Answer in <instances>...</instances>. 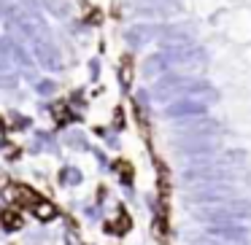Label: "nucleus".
Segmentation results:
<instances>
[{"label":"nucleus","instance_id":"obj_2","mask_svg":"<svg viewBox=\"0 0 251 245\" xmlns=\"http://www.w3.org/2000/svg\"><path fill=\"white\" fill-rule=\"evenodd\" d=\"M208 113V103L197 97H184V100H173L168 108L162 111L165 119H189V116H205Z\"/></svg>","mask_w":251,"mask_h":245},{"label":"nucleus","instance_id":"obj_5","mask_svg":"<svg viewBox=\"0 0 251 245\" xmlns=\"http://www.w3.org/2000/svg\"><path fill=\"white\" fill-rule=\"evenodd\" d=\"M35 54H38L41 65L49 67V70H60V54H57V49L49 44V41H35Z\"/></svg>","mask_w":251,"mask_h":245},{"label":"nucleus","instance_id":"obj_4","mask_svg":"<svg viewBox=\"0 0 251 245\" xmlns=\"http://www.w3.org/2000/svg\"><path fill=\"white\" fill-rule=\"evenodd\" d=\"M159 33H162V27H157V24H135V27L127 30V41H130L132 49H138V46H146Z\"/></svg>","mask_w":251,"mask_h":245},{"label":"nucleus","instance_id":"obj_11","mask_svg":"<svg viewBox=\"0 0 251 245\" xmlns=\"http://www.w3.org/2000/svg\"><path fill=\"white\" fill-rule=\"evenodd\" d=\"M89 73H92V78H98V76H100V62H98V60L89 62Z\"/></svg>","mask_w":251,"mask_h":245},{"label":"nucleus","instance_id":"obj_7","mask_svg":"<svg viewBox=\"0 0 251 245\" xmlns=\"http://www.w3.org/2000/svg\"><path fill=\"white\" fill-rule=\"evenodd\" d=\"M60 180H62V183H68V186H78V183H81V170L65 167V170H62V175H60Z\"/></svg>","mask_w":251,"mask_h":245},{"label":"nucleus","instance_id":"obj_6","mask_svg":"<svg viewBox=\"0 0 251 245\" xmlns=\"http://www.w3.org/2000/svg\"><path fill=\"white\" fill-rule=\"evenodd\" d=\"M33 216L38 218V221H54V218H57V207L51 205V202L41 200V202H35V205H33Z\"/></svg>","mask_w":251,"mask_h":245},{"label":"nucleus","instance_id":"obj_9","mask_svg":"<svg viewBox=\"0 0 251 245\" xmlns=\"http://www.w3.org/2000/svg\"><path fill=\"white\" fill-rule=\"evenodd\" d=\"M54 89H57V84L51 81V78H41V81L35 84V92H38L41 97H49V94H54Z\"/></svg>","mask_w":251,"mask_h":245},{"label":"nucleus","instance_id":"obj_8","mask_svg":"<svg viewBox=\"0 0 251 245\" xmlns=\"http://www.w3.org/2000/svg\"><path fill=\"white\" fill-rule=\"evenodd\" d=\"M0 221H3L6 232H14V229H19V226H22V218H19L17 213H11V210H6V213H3V216H0Z\"/></svg>","mask_w":251,"mask_h":245},{"label":"nucleus","instance_id":"obj_3","mask_svg":"<svg viewBox=\"0 0 251 245\" xmlns=\"http://www.w3.org/2000/svg\"><path fill=\"white\" fill-rule=\"evenodd\" d=\"M211 237H219V240H227L232 245H246L249 243V229L240 226V223H216V226L208 229Z\"/></svg>","mask_w":251,"mask_h":245},{"label":"nucleus","instance_id":"obj_10","mask_svg":"<svg viewBox=\"0 0 251 245\" xmlns=\"http://www.w3.org/2000/svg\"><path fill=\"white\" fill-rule=\"evenodd\" d=\"M68 143H71V146H78V148H87V140H84V135H78V132L68 137Z\"/></svg>","mask_w":251,"mask_h":245},{"label":"nucleus","instance_id":"obj_1","mask_svg":"<svg viewBox=\"0 0 251 245\" xmlns=\"http://www.w3.org/2000/svg\"><path fill=\"white\" fill-rule=\"evenodd\" d=\"M200 218L211 221L213 226L216 223H235V221H243V218H251V202L246 200H235V202H227V205H219V207H211V210L200 213Z\"/></svg>","mask_w":251,"mask_h":245}]
</instances>
